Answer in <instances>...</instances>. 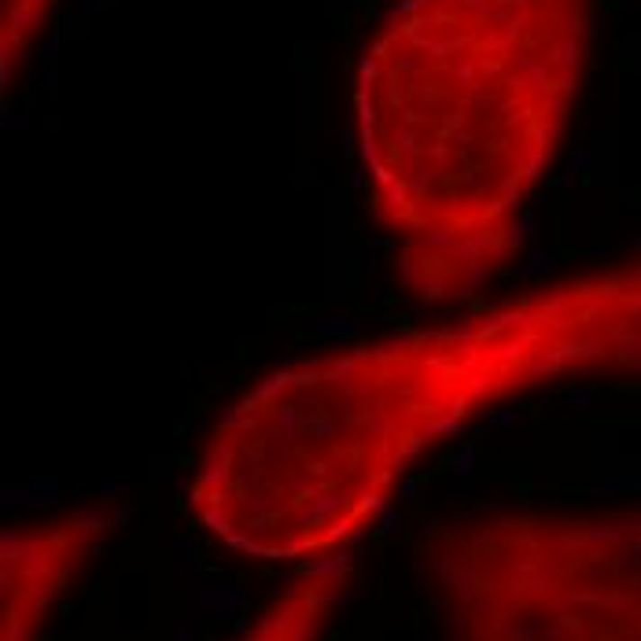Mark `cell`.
Instances as JSON below:
<instances>
[{
	"instance_id": "cell-1",
	"label": "cell",
	"mask_w": 641,
	"mask_h": 641,
	"mask_svg": "<svg viewBox=\"0 0 641 641\" xmlns=\"http://www.w3.org/2000/svg\"><path fill=\"white\" fill-rule=\"evenodd\" d=\"M634 373L641 248L447 325L269 369L199 447L188 516L258 564L332 560L475 417L549 384Z\"/></svg>"
},
{
	"instance_id": "cell-2",
	"label": "cell",
	"mask_w": 641,
	"mask_h": 641,
	"mask_svg": "<svg viewBox=\"0 0 641 641\" xmlns=\"http://www.w3.org/2000/svg\"><path fill=\"white\" fill-rule=\"evenodd\" d=\"M597 0H394L350 77L366 207L402 292L468 302L512 266L593 67Z\"/></svg>"
},
{
	"instance_id": "cell-3",
	"label": "cell",
	"mask_w": 641,
	"mask_h": 641,
	"mask_svg": "<svg viewBox=\"0 0 641 641\" xmlns=\"http://www.w3.org/2000/svg\"><path fill=\"white\" fill-rule=\"evenodd\" d=\"M417 568L443 641H641V501L461 509Z\"/></svg>"
},
{
	"instance_id": "cell-4",
	"label": "cell",
	"mask_w": 641,
	"mask_h": 641,
	"mask_svg": "<svg viewBox=\"0 0 641 641\" xmlns=\"http://www.w3.org/2000/svg\"><path fill=\"white\" fill-rule=\"evenodd\" d=\"M118 524L114 505H82L0 531V641H41L63 593Z\"/></svg>"
},
{
	"instance_id": "cell-5",
	"label": "cell",
	"mask_w": 641,
	"mask_h": 641,
	"mask_svg": "<svg viewBox=\"0 0 641 641\" xmlns=\"http://www.w3.org/2000/svg\"><path fill=\"white\" fill-rule=\"evenodd\" d=\"M347 582L350 564L343 556L306 564L273 600H266L232 641H320Z\"/></svg>"
},
{
	"instance_id": "cell-6",
	"label": "cell",
	"mask_w": 641,
	"mask_h": 641,
	"mask_svg": "<svg viewBox=\"0 0 641 641\" xmlns=\"http://www.w3.org/2000/svg\"><path fill=\"white\" fill-rule=\"evenodd\" d=\"M63 0H0V77L5 89L23 74Z\"/></svg>"
}]
</instances>
